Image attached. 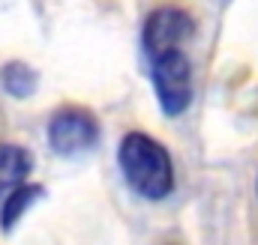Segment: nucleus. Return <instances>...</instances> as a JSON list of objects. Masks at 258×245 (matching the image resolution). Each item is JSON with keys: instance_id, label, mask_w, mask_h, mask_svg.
I'll return each mask as SVG.
<instances>
[{"instance_id": "3", "label": "nucleus", "mask_w": 258, "mask_h": 245, "mask_svg": "<svg viewBox=\"0 0 258 245\" xmlns=\"http://www.w3.org/2000/svg\"><path fill=\"white\" fill-rule=\"evenodd\" d=\"M48 141L57 156H81L99 141L96 117L84 108H63L48 122Z\"/></svg>"}, {"instance_id": "1", "label": "nucleus", "mask_w": 258, "mask_h": 245, "mask_svg": "<svg viewBox=\"0 0 258 245\" xmlns=\"http://www.w3.org/2000/svg\"><path fill=\"white\" fill-rule=\"evenodd\" d=\"M129 188L147 200H162L174 188V165L168 150L144 132H129L117 153Z\"/></svg>"}, {"instance_id": "4", "label": "nucleus", "mask_w": 258, "mask_h": 245, "mask_svg": "<svg viewBox=\"0 0 258 245\" xmlns=\"http://www.w3.org/2000/svg\"><path fill=\"white\" fill-rule=\"evenodd\" d=\"M195 21L183 12V9H174V6H165V9H156L147 21H144V51H147V60L165 54V51H177L183 48V42L192 36Z\"/></svg>"}, {"instance_id": "6", "label": "nucleus", "mask_w": 258, "mask_h": 245, "mask_svg": "<svg viewBox=\"0 0 258 245\" xmlns=\"http://www.w3.org/2000/svg\"><path fill=\"white\" fill-rule=\"evenodd\" d=\"M42 197V188L39 185H18L15 191H9L6 194V200H3V212H0V218H3V227L9 230L36 200Z\"/></svg>"}, {"instance_id": "5", "label": "nucleus", "mask_w": 258, "mask_h": 245, "mask_svg": "<svg viewBox=\"0 0 258 245\" xmlns=\"http://www.w3.org/2000/svg\"><path fill=\"white\" fill-rule=\"evenodd\" d=\"M30 171H33V156L18 144H3L0 147V197L24 185Z\"/></svg>"}, {"instance_id": "2", "label": "nucleus", "mask_w": 258, "mask_h": 245, "mask_svg": "<svg viewBox=\"0 0 258 245\" xmlns=\"http://www.w3.org/2000/svg\"><path fill=\"white\" fill-rule=\"evenodd\" d=\"M150 72H153V87H156L159 108L168 117L183 114L189 108V102H192V66L186 60L183 48L153 57Z\"/></svg>"}]
</instances>
